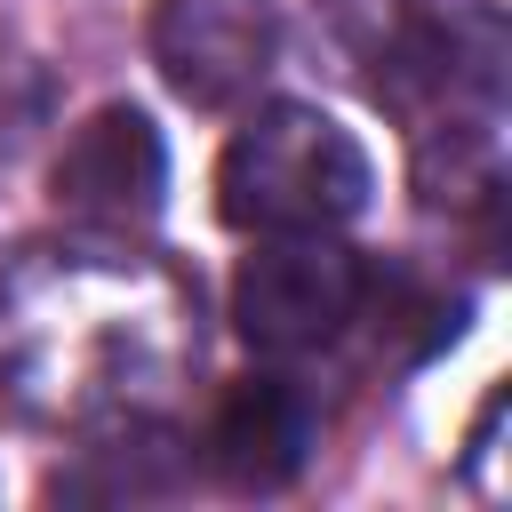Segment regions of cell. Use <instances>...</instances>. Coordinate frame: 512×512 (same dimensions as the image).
<instances>
[{"instance_id":"6da1fadb","label":"cell","mask_w":512,"mask_h":512,"mask_svg":"<svg viewBox=\"0 0 512 512\" xmlns=\"http://www.w3.org/2000/svg\"><path fill=\"white\" fill-rule=\"evenodd\" d=\"M200 360V296L160 256L32 248L0 280V408L16 424L152 416Z\"/></svg>"},{"instance_id":"7a4b0ae2","label":"cell","mask_w":512,"mask_h":512,"mask_svg":"<svg viewBox=\"0 0 512 512\" xmlns=\"http://www.w3.org/2000/svg\"><path fill=\"white\" fill-rule=\"evenodd\" d=\"M368 152L312 104H264L216 160V216L232 232H336L368 208Z\"/></svg>"},{"instance_id":"3957f363","label":"cell","mask_w":512,"mask_h":512,"mask_svg":"<svg viewBox=\"0 0 512 512\" xmlns=\"http://www.w3.org/2000/svg\"><path fill=\"white\" fill-rule=\"evenodd\" d=\"M360 288L368 264L328 232H272L232 280V328L264 360H304L360 320Z\"/></svg>"},{"instance_id":"277c9868","label":"cell","mask_w":512,"mask_h":512,"mask_svg":"<svg viewBox=\"0 0 512 512\" xmlns=\"http://www.w3.org/2000/svg\"><path fill=\"white\" fill-rule=\"evenodd\" d=\"M504 72H512L504 16L488 0H464L448 16L400 24L376 48L368 88L408 120H440V112H504Z\"/></svg>"},{"instance_id":"5b68a950","label":"cell","mask_w":512,"mask_h":512,"mask_svg":"<svg viewBox=\"0 0 512 512\" xmlns=\"http://www.w3.org/2000/svg\"><path fill=\"white\" fill-rule=\"evenodd\" d=\"M152 64L184 104L232 112L280 64V16H272V0H160Z\"/></svg>"},{"instance_id":"8992f818","label":"cell","mask_w":512,"mask_h":512,"mask_svg":"<svg viewBox=\"0 0 512 512\" xmlns=\"http://www.w3.org/2000/svg\"><path fill=\"white\" fill-rule=\"evenodd\" d=\"M48 192L88 232H144L168 192V144L136 104H104L64 136Z\"/></svg>"},{"instance_id":"52a82bcc","label":"cell","mask_w":512,"mask_h":512,"mask_svg":"<svg viewBox=\"0 0 512 512\" xmlns=\"http://www.w3.org/2000/svg\"><path fill=\"white\" fill-rule=\"evenodd\" d=\"M312 432H320V416H312V392H304V384H288V376H248V384H232V392L216 400L200 448H208V472H216L224 488L272 496V488H288V480L312 464Z\"/></svg>"},{"instance_id":"ba28073f","label":"cell","mask_w":512,"mask_h":512,"mask_svg":"<svg viewBox=\"0 0 512 512\" xmlns=\"http://www.w3.org/2000/svg\"><path fill=\"white\" fill-rule=\"evenodd\" d=\"M168 448H176V440H168L152 416H120L96 448H80V456H88L80 472H56V480H48V496H64V504H72V496H168V488L184 480Z\"/></svg>"}]
</instances>
